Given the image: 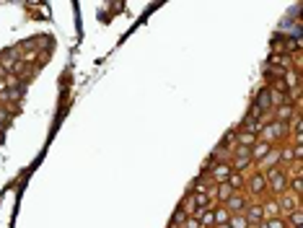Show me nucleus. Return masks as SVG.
Returning <instances> with one entry per match:
<instances>
[{
    "label": "nucleus",
    "mask_w": 303,
    "mask_h": 228,
    "mask_svg": "<svg viewBox=\"0 0 303 228\" xmlns=\"http://www.w3.org/2000/svg\"><path fill=\"white\" fill-rule=\"evenodd\" d=\"M264 179H267V192L272 197H280L287 192V181H290V171L283 169V166H275V169L264 171Z\"/></svg>",
    "instance_id": "nucleus-1"
},
{
    "label": "nucleus",
    "mask_w": 303,
    "mask_h": 228,
    "mask_svg": "<svg viewBox=\"0 0 303 228\" xmlns=\"http://www.w3.org/2000/svg\"><path fill=\"white\" fill-rule=\"evenodd\" d=\"M244 192L252 202H262L264 195H267V179H264L262 171H254L246 177V184H244Z\"/></svg>",
    "instance_id": "nucleus-2"
},
{
    "label": "nucleus",
    "mask_w": 303,
    "mask_h": 228,
    "mask_svg": "<svg viewBox=\"0 0 303 228\" xmlns=\"http://www.w3.org/2000/svg\"><path fill=\"white\" fill-rule=\"evenodd\" d=\"M287 135H290L287 125H283V122H267V125H262V130H259V140L270 143V146H277V143H287Z\"/></svg>",
    "instance_id": "nucleus-3"
},
{
    "label": "nucleus",
    "mask_w": 303,
    "mask_h": 228,
    "mask_svg": "<svg viewBox=\"0 0 303 228\" xmlns=\"http://www.w3.org/2000/svg\"><path fill=\"white\" fill-rule=\"evenodd\" d=\"M249 202H252V200L246 197V192H233L228 200L223 202V208L228 210V215H241V212L246 210V205H249Z\"/></svg>",
    "instance_id": "nucleus-4"
},
{
    "label": "nucleus",
    "mask_w": 303,
    "mask_h": 228,
    "mask_svg": "<svg viewBox=\"0 0 303 228\" xmlns=\"http://www.w3.org/2000/svg\"><path fill=\"white\" fill-rule=\"evenodd\" d=\"M277 200V205H280V215H287V212H293V210H298L301 208V197H295V195H290V192H285V195H280V197H275Z\"/></svg>",
    "instance_id": "nucleus-5"
},
{
    "label": "nucleus",
    "mask_w": 303,
    "mask_h": 228,
    "mask_svg": "<svg viewBox=\"0 0 303 228\" xmlns=\"http://www.w3.org/2000/svg\"><path fill=\"white\" fill-rule=\"evenodd\" d=\"M231 171H233V169H231L228 161H218L213 169H210L207 177H210V181H213V184H223V181L231 177Z\"/></svg>",
    "instance_id": "nucleus-6"
},
{
    "label": "nucleus",
    "mask_w": 303,
    "mask_h": 228,
    "mask_svg": "<svg viewBox=\"0 0 303 228\" xmlns=\"http://www.w3.org/2000/svg\"><path fill=\"white\" fill-rule=\"evenodd\" d=\"M244 218L249 220V226H259L262 220H267L264 218V210H262V202H249L246 205V210H244Z\"/></svg>",
    "instance_id": "nucleus-7"
},
{
    "label": "nucleus",
    "mask_w": 303,
    "mask_h": 228,
    "mask_svg": "<svg viewBox=\"0 0 303 228\" xmlns=\"http://www.w3.org/2000/svg\"><path fill=\"white\" fill-rule=\"evenodd\" d=\"M252 106H256V109H259L262 114H270V112H272V96H270V88H267V86L256 91Z\"/></svg>",
    "instance_id": "nucleus-8"
},
{
    "label": "nucleus",
    "mask_w": 303,
    "mask_h": 228,
    "mask_svg": "<svg viewBox=\"0 0 303 228\" xmlns=\"http://www.w3.org/2000/svg\"><path fill=\"white\" fill-rule=\"evenodd\" d=\"M275 166H280V148H277V146H272V150H270V153L264 156L259 163H256V169H259V171L264 174V171L275 169Z\"/></svg>",
    "instance_id": "nucleus-9"
},
{
    "label": "nucleus",
    "mask_w": 303,
    "mask_h": 228,
    "mask_svg": "<svg viewBox=\"0 0 303 228\" xmlns=\"http://www.w3.org/2000/svg\"><path fill=\"white\" fill-rule=\"evenodd\" d=\"M270 150H272V146H270V143H264V140H256L254 146L249 148V153H252V161H254V163H259L262 158L270 153Z\"/></svg>",
    "instance_id": "nucleus-10"
},
{
    "label": "nucleus",
    "mask_w": 303,
    "mask_h": 228,
    "mask_svg": "<svg viewBox=\"0 0 303 228\" xmlns=\"http://www.w3.org/2000/svg\"><path fill=\"white\" fill-rule=\"evenodd\" d=\"M225 184H228L233 192H244V184H246V174L241 171H231V177L225 179Z\"/></svg>",
    "instance_id": "nucleus-11"
},
{
    "label": "nucleus",
    "mask_w": 303,
    "mask_h": 228,
    "mask_svg": "<svg viewBox=\"0 0 303 228\" xmlns=\"http://www.w3.org/2000/svg\"><path fill=\"white\" fill-rule=\"evenodd\" d=\"M262 210H264V218H280V205L275 197H270V200H262Z\"/></svg>",
    "instance_id": "nucleus-12"
},
{
    "label": "nucleus",
    "mask_w": 303,
    "mask_h": 228,
    "mask_svg": "<svg viewBox=\"0 0 303 228\" xmlns=\"http://www.w3.org/2000/svg\"><path fill=\"white\" fill-rule=\"evenodd\" d=\"M228 210H225L223 208V205H215V208H213V223H215V228L218 226H225V223H228Z\"/></svg>",
    "instance_id": "nucleus-13"
},
{
    "label": "nucleus",
    "mask_w": 303,
    "mask_h": 228,
    "mask_svg": "<svg viewBox=\"0 0 303 228\" xmlns=\"http://www.w3.org/2000/svg\"><path fill=\"white\" fill-rule=\"evenodd\" d=\"M285 226L287 228H301L303 226V210L298 208V210L287 212V215H285Z\"/></svg>",
    "instance_id": "nucleus-14"
},
{
    "label": "nucleus",
    "mask_w": 303,
    "mask_h": 228,
    "mask_svg": "<svg viewBox=\"0 0 303 228\" xmlns=\"http://www.w3.org/2000/svg\"><path fill=\"white\" fill-rule=\"evenodd\" d=\"M228 226L231 228H252V226H249V220L244 218V212H241V215H231L228 218Z\"/></svg>",
    "instance_id": "nucleus-15"
},
{
    "label": "nucleus",
    "mask_w": 303,
    "mask_h": 228,
    "mask_svg": "<svg viewBox=\"0 0 303 228\" xmlns=\"http://www.w3.org/2000/svg\"><path fill=\"white\" fill-rule=\"evenodd\" d=\"M187 218H189V215H187V212H184V210H181V208H176V210H174V220H171V223L181 228V223H184V220H187Z\"/></svg>",
    "instance_id": "nucleus-16"
},
{
    "label": "nucleus",
    "mask_w": 303,
    "mask_h": 228,
    "mask_svg": "<svg viewBox=\"0 0 303 228\" xmlns=\"http://www.w3.org/2000/svg\"><path fill=\"white\" fill-rule=\"evenodd\" d=\"M267 228H287L285 226V218L283 215H280V218H270L267 220Z\"/></svg>",
    "instance_id": "nucleus-17"
},
{
    "label": "nucleus",
    "mask_w": 303,
    "mask_h": 228,
    "mask_svg": "<svg viewBox=\"0 0 303 228\" xmlns=\"http://www.w3.org/2000/svg\"><path fill=\"white\" fill-rule=\"evenodd\" d=\"M181 228H202V223H200L197 218H192V215H189V218L184 220V223H181Z\"/></svg>",
    "instance_id": "nucleus-18"
},
{
    "label": "nucleus",
    "mask_w": 303,
    "mask_h": 228,
    "mask_svg": "<svg viewBox=\"0 0 303 228\" xmlns=\"http://www.w3.org/2000/svg\"><path fill=\"white\" fill-rule=\"evenodd\" d=\"M218 228H231V226H228V223H225V226H218Z\"/></svg>",
    "instance_id": "nucleus-19"
},
{
    "label": "nucleus",
    "mask_w": 303,
    "mask_h": 228,
    "mask_svg": "<svg viewBox=\"0 0 303 228\" xmlns=\"http://www.w3.org/2000/svg\"><path fill=\"white\" fill-rule=\"evenodd\" d=\"M169 228H179V226H174V223H171V226H169Z\"/></svg>",
    "instance_id": "nucleus-20"
}]
</instances>
